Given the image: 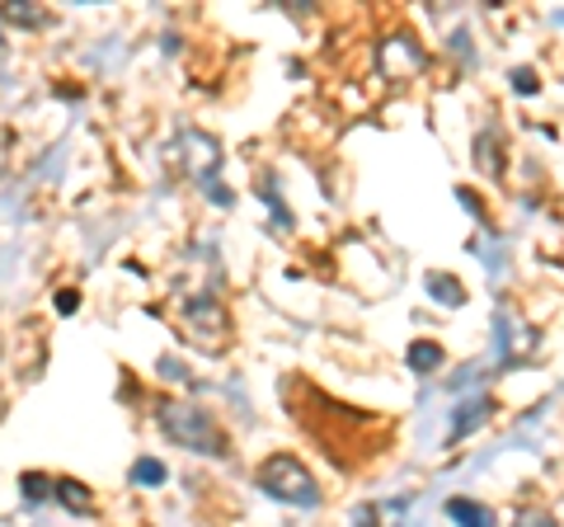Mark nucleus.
<instances>
[{
  "label": "nucleus",
  "mask_w": 564,
  "mask_h": 527,
  "mask_svg": "<svg viewBox=\"0 0 564 527\" xmlns=\"http://www.w3.org/2000/svg\"><path fill=\"white\" fill-rule=\"evenodd\" d=\"M155 419H161V433L170 443H180L188 452H207V456H226V438L217 429V419L203 406H193V400H161Z\"/></svg>",
  "instance_id": "1"
},
{
  "label": "nucleus",
  "mask_w": 564,
  "mask_h": 527,
  "mask_svg": "<svg viewBox=\"0 0 564 527\" xmlns=\"http://www.w3.org/2000/svg\"><path fill=\"white\" fill-rule=\"evenodd\" d=\"M254 485L269 499L292 504V508H315V504H321V485H315V476L302 462H296L292 452H273L269 462L254 471Z\"/></svg>",
  "instance_id": "2"
},
{
  "label": "nucleus",
  "mask_w": 564,
  "mask_h": 527,
  "mask_svg": "<svg viewBox=\"0 0 564 527\" xmlns=\"http://www.w3.org/2000/svg\"><path fill=\"white\" fill-rule=\"evenodd\" d=\"M423 47L410 39V33H395V39H386L381 52H377V66H381V76H391V80H410L423 72Z\"/></svg>",
  "instance_id": "3"
},
{
  "label": "nucleus",
  "mask_w": 564,
  "mask_h": 527,
  "mask_svg": "<svg viewBox=\"0 0 564 527\" xmlns=\"http://www.w3.org/2000/svg\"><path fill=\"white\" fill-rule=\"evenodd\" d=\"M52 495H57L70 514H95V495L85 490L80 481H70V476H57V485H52Z\"/></svg>",
  "instance_id": "4"
},
{
  "label": "nucleus",
  "mask_w": 564,
  "mask_h": 527,
  "mask_svg": "<svg viewBox=\"0 0 564 527\" xmlns=\"http://www.w3.org/2000/svg\"><path fill=\"white\" fill-rule=\"evenodd\" d=\"M447 518L456 527H494V514L485 504H470V499H447Z\"/></svg>",
  "instance_id": "5"
},
{
  "label": "nucleus",
  "mask_w": 564,
  "mask_h": 527,
  "mask_svg": "<svg viewBox=\"0 0 564 527\" xmlns=\"http://www.w3.org/2000/svg\"><path fill=\"white\" fill-rule=\"evenodd\" d=\"M410 367H414V373H433V367H443V348L429 344V340L410 344Z\"/></svg>",
  "instance_id": "6"
},
{
  "label": "nucleus",
  "mask_w": 564,
  "mask_h": 527,
  "mask_svg": "<svg viewBox=\"0 0 564 527\" xmlns=\"http://www.w3.org/2000/svg\"><path fill=\"white\" fill-rule=\"evenodd\" d=\"M0 20L20 24V29H39V24H47V14L33 10V6H0Z\"/></svg>",
  "instance_id": "7"
},
{
  "label": "nucleus",
  "mask_w": 564,
  "mask_h": 527,
  "mask_svg": "<svg viewBox=\"0 0 564 527\" xmlns=\"http://www.w3.org/2000/svg\"><path fill=\"white\" fill-rule=\"evenodd\" d=\"M429 292H433V297H443L447 306H462V283H456V278L433 273V278H429Z\"/></svg>",
  "instance_id": "8"
},
{
  "label": "nucleus",
  "mask_w": 564,
  "mask_h": 527,
  "mask_svg": "<svg viewBox=\"0 0 564 527\" xmlns=\"http://www.w3.org/2000/svg\"><path fill=\"white\" fill-rule=\"evenodd\" d=\"M132 481H137V485H161V481H165V466L155 462V456H141V462L132 466Z\"/></svg>",
  "instance_id": "9"
},
{
  "label": "nucleus",
  "mask_w": 564,
  "mask_h": 527,
  "mask_svg": "<svg viewBox=\"0 0 564 527\" xmlns=\"http://www.w3.org/2000/svg\"><path fill=\"white\" fill-rule=\"evenodd\" d=\"M489 410V400L480 396V400H475V406H462V415H456V429H452V438H462L466 429H475V424H480V415Z\"/></svg>",
  "instance_id": "10"
},
{
  "label": "nucleus",
  "mask_w": 564,
  "mask_h": 527,
  "mask_svg": "<svg viewBox=\"0 0 564 527\" xmlns=\"http://www.w3.org/2000/svg\"><path fill=\"white\" fill-rule=\"evenodd\" d=\"M475 151H480V170H485V174H499V161H494V132L475 137Z\"/></svg>",
  "instance_id": "11"
},
{
  "label": "nucleus",
  "mask_w": 564,
  "mask_h": 527,
  "mask_svg": "<svg viewBox=\"0 0 564 527\" xmlns=\"http://www.w3.org/2000/svg\"><path fill=\"white\" fill-rule=\"evenodd\" d=\"M52 485H57V481H47V476H33V471H29V476H20V490H24V495H29L33 504H39V499H47L43 490H52Z\"/></svg>",
  "instance_id": "12"
},
{
  "label": "nucleus",
  "mask_w": 564,
  "mask_h": 527,
  "mask_svg": "<svg viewBox=\"0 0 564 527\" xmlns=\"http://www.w3.org/2000/svg\"><path fill=\"white\" fill-rule=\"evenodd\" d=\"M513 527H555V518H551V514H541V508H527V514H518Z\"/></svg>",
  "instance_id": "13"
},
{
  "label": "nucleus",
  "mask_w": 564,
  "mask_h": 527,
  "mask_svg": "<svg viewBox=\"0 0 564 527\" xmlns=\"http://www.w3.org/2000/svg\"><path fill=\"white\" fill-rule=\"evenodd\" d=\"M513 90H518V95H532V90H536V76L527 72V66H522V72H513Z\"/></svg>",
  "instance_id": "14"
},
{
  "label": "nucleus",
  "mask_w": 564,
  "mask_h": 527,
  "mask_svg": "<svg viewBox=\"0 0 564 527\" xmlns=\"http://www.w3.org/2000/svg\"><path fill=\"white\" fill-rule=\"evenodd\" d=\"M76 306H80V297H76V292H70V288H66V292H57V311H62V315H70V311H76Z\"/></svg>",
  "instance_id": "15"
}]
</instances>
